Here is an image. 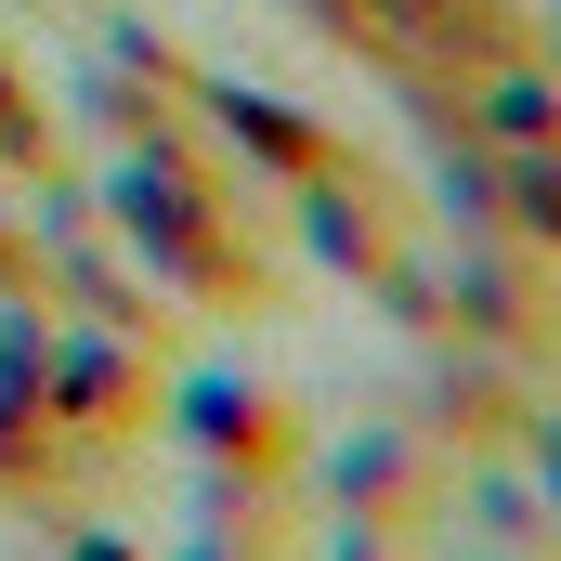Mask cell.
I'll list each match as a JSON object with an SVG mask.
<instances>
[{
  "mask_svg": "<svg viewBox=\"0 0 561 561\" xmlns=\"http://www.w3.org/2000/svg\"><path fill=\"white\" fill-rule=\"evenodd\" d=\"M92 222H105L183 313H249V300H275V262H262V183L196 131V118L157 131V144H105Z\"/></svg>",
  "mask_w": 561,
  "mask_h": 561,
  "instance_id": "6da1fadb",
  "label": "cell"
},
{
  "mask_svg": "<svg viewBox=\"0 0 561 561\" xmlns=\"http://www.w3.org/2000/svg\"><path fill=\"white\" fill-rule=\"evenodd\" d=\"M157 431L196 457V483H236V496H287L300 470V405L249 366H183L157 379Z\"/></svg>",
  "mask_w": 561,
  "mask_h": 561,
  "instance_id": "7a4b0ae2",
  "label": "cell"
},
{
  "mask_svg": "<svg viewBox=\"0 0 561 561\" xmlns=\"http://www.w3.org/2000/svg\"><path fill=\"white\" fill-rule=\"evenodd\" d=\"M431 287H444V327L457 340H496V353H561V262H536L523 236H431Z\"/></svg>",
  "mask_w": 561,
  "mask_h": 561,
  "instance_id": "3957f363",
  "label": "cell"
},
{
  "mask_svg": "<svg viewBox=\"0 0 561 561\" xmlns=\"http://www.w3.org/2000/svg\"><path fill=\"white\" fill-rule=\"evenodd\" d=\"M405 419L444 444V457H523V431H536V379H523V353H496V340H419V379H405Z\"/></svg>",
  "mask_w": 561,
  "mask_h": 561,
  "instance_id": "277c9868",
  "label": "cell"
},
{
  "mask_svg": "<svg viewBox=\"0 0 561 561\" xmlns=\"http://www.w3.org/2000/svg\"><path fill=\"white\" fill-rule=\"evenodd\" d=\"M313 483H327V510H353V523H392V536H431V523L457 510V457H444L419 419L327 431V444H313Z\"/></svg>",
  "mask_w": 561,
  "mask_h": 561,
  "instance_id": "5b68a950",
  "label": "cell"
},
{
  "mask_svg": "<svg viewBox=\"0 0 561 561\" xmlns=\"http://www.w3.org/2000/svg\"><path fill=\"white\" fill-rule=\"evenodd\" d=\"M157 353H131V340H105V327H66L53 313V353H39V405H53V431L79 444V457H118V444H144L157 431Z\"/></svg>",
  "mask_w": 561,
  "mask_h": 561,
  "instance_id": "8992f818",
  "label": "cell"
},
{
  "mask_svg": "<svg viewBox=\"0 0 561 561\" xmlns=\"http://www.w3.org/2000/svg\"><path fill=\"white\" fill-rule=\"evenodd\" d=\"M39 300L66 313V327H105V340H131V353H183V300L144 275L118 236H92V222H66V236H39Z\"/></svg>",
  "mask_w": 561,
  "mask_h": 561,
  "instance_id": "52a82bcc",
  "label": "cell"
},
{
  "mask_svg": "<svg viewBox=\"0 0 561 561\" xmlns=\"http://www.w3.org/2000/svg\"><path fill=\"white\" fill-rule=\"evenodd\" d=\"M287 236L313 249V275H340V287H366L379 262H405V249H419V222H405V183H379L366 157H340V170L287 183Z\"/></svg>",
  "mask_w": 561,
  "mask_h": 561,
  "instance_id": "ba28073f",
  "label": "cell"
},
{
  "mask_svg": "<svg viewBox=\"0 0 561 561\" xmlns=\"http://www.w3.org/2000/svg\"><path fill=\"white\" fill-rule=\"evenodd\" d=\"M66 105H79V131H92V144H157V131L196 118V66H183L157 26H118L105 53H79Z\"/></svg>",
  "mask_w": 561,
  "mask_h": 561,
  "instance_id": "9c48e42d",
  "label": "cell"
},
{
  "mask_svg": "<svg viewBox=\"0 0 561 561\" xmlns=\"http://www.w3.org/2000/svg\"><path fill=\"white\" fill-rule=\"evenodd\" d=\"M196 131L222 144V157H236V170H249V183H313V170H340V157H353V144L327 131V118H313V105H287V92H262V79H222V66H196Z\"/></svg>",
  "mask_w": 561,
  "mask_h": 561,
  "instance_id": "30bf717a",
  "label": "cell"
},
{
  "mask_svg": "<svg viewBox=\"0 0 561 561\" xmlns=\"http://www.w3.org/2000/svg\"><path fill=\"white\" fill-rule=\"evenodd\" d=\"M92 457L53 431V405H39V379H13L0 366V496H66Z\"/></svg>",
  "mask_w": 561,
  "mask_h": 561,
  "instance_id": "8fae6325",
  "label": "cell"
},
{
  "mask_svg": "<svg viewBox=\"0 0 561 561\" xmlns=\"http://www.w3.org/2000/svg\"><path fill=\"white\" fill-rule=\"evenodd\" d=\"M496 222L536 262H561V144H496Z\"/></svg>",
  "mask_w": 561,
  "mask_h": 561,
  "instance_id": "7c38bea8",
  "label": "cell"
},
{
  "mask_svg": "<svg viewBox=\"0 0 561 561\" xmlns=\"http://www.w3.org/2000/svg\"><path fill=\"white\" fill-rule=\"evenodd\" d=\"M66 157H53V105H39V79L13 66V39H0V183L26 196V183H53Z\"/></svg>",
  "mask_w": 561,
  "mask_h": 561,
  "instance_id": "4fadbf2b",
  "label": "cell"
},
{
  "mask_svg": "<svg viewBox=\"0 0 561 561\" xmlns=\"http://www.w3.org/2000/svg\"><path fill=\"white\" fill-rule=\"evenodd\" d=\"M419 549V536H392V523H353V510H340V523H327V549L313 561H405Z\"/></svg>",
  "mask_w": 561,
  "mask_h": 561,
  "instance_id": "5bb4252c",
  "label": "cell"
},
{
  "mask_svg": "<svg viewBox=\"0 0 561 561\" xmlns=\"http://www.w3.org/2000/svg\"><path fill=\"white\" fill-rule=\"evenodd\" d=\"M523 470H536V496H549V536H561V419L536 405V431H523Z\"/></svg>",
  "mask_w": 561,
  "mask_h": 561,
  "instance_id": "9a60e30c",
  "label": "cell"
},
{
  "mask_svg": "<svg viewBox=\"0 0 561 561\" xmlns=\"http://www.w3.org/2000/svg\"><path fill=\"white\" fill-rule=\"evenodd\" d=\"M66 561H144V549H131V536H79Z\"/></svg>",
  "mask_w": 561,
  "mask_h": 561,
  "instance_id": "2e32d148",
  "label": "cell"
},
{
  "mask_svg": "<svg viewBox=\"0 0 561 561\" xmlns=\"http://www.w3.org/2000/svg\"><path fill=\"white\" fill-rule=\"evenodd\" d=\"M183 561H249V549H236V536H209V523H196V549H183Z\"/></svg>",
  "mask_w": 561,
  "mask_h": 561,
  "instance_id": "e0dca14e",
  "label": "cell"
},
{
  "mask_svg": "<svg viewBox=\"0 0 561 561\" xmlns=\"http://www.w3.org/2000/svg\"><path fill=\"white\" fill-rule=\"evenodd\" d=\"M536 53H549V66H561V13H536Z\"/></svg>",
  "mask_w": 561,
  "mask_h": 561,
  "instance_id": "ac0fdd59",
  "label": "cell"
},
{
  "mask_svg": "<svg viewBox=\"0 0 561 561\" xmlns=\"http://www.w3.org/2000/svg\"><path fill=\"white\" fill-rule=\"evenodd\" d=\"M457 561H523V549H457Z\"/></svg>",
  "mask_w": 561,
  "mask_h": 561,
  "instance_id": "d6986e66",
  "label": "cell"
}]
</instances>
